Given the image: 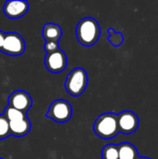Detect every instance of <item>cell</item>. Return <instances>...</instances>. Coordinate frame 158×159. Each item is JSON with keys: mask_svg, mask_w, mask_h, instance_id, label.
I'll use <instances>...</instances> for the list:
<instances>
[{"mask_svg": "<svg viewBox=\"0 0 158 159\" xmlns=\"http://www.w3.org/2000/svg\"><path fill=\"white\" fill-rule=\"evenodd\" d=\"M100 34V25L97 20L92 18H85L77 24L76 36L79 43L83 46H93L98 41Z\"/></svg>", "mask_w": 158, "mask_h": 159, "instance_id": "obj_1", "label": "cell"}, {"mask_svg": "<svg viewBox=\"0 0 158 159\" xmlns=\"http://www.w3.org/2000/svg\"><path fill=\"white\" fill-rule=\"evenodd\" d=\"M94 131L97 136L108 140L115 137L119 133L117 125V116L107 113L100 116L94 123Z\"/></svg>", "mask_w": 158, "mask_h": 159, "instance_id": "obj_2", "label": "cell"}, {"mask_svg": "<svg viewBox=\"0 0 158 159\" xmlns=\"http://www.w3.org/2000/svg\"><path fill=\"white\" fill-rule=\"evenodd\" d=\"M88 84V75L82 68L74 69L67 76L65 89L72 96H79L84 92Z\"/></svg>", "mask_w": 158, "mask_h": 159, "instance_id": "obj_3", "label": "cell"}, {"mask_svg": "<svg viewBox=\"0 0 158 159\" xmlns=\"http://www.w3.org/2000/svg\"><path fill=\"white\" fill-rule=\"evenodd\" d=\"M72 116L71 104L64 100H57L53 102L47 113V116L54 121L63 123L68 121Z\"/></svg>", "mask_w": 158, "mask_h": 159, "instance_id": "obj_4", "label": "cell"}, {"mask_svg": "<svg viewBox=\"0 0 158 159\" xmlns=\"http://www.w3.org/2000/svg\"><path fill=\"white\" fill-rule=\"evenodd\" d=\"M25 43L22 37L16 33L5 34V39L1 51L11 56H19L24 52Z\"/></svg>", "mask_w": 158, "mask_h": 159, "instance_id": "obj_5", "label": "cell"}, {"mask_svg": "<svg viewBox=\"0 0 158 159\" xmlns=\"http://www.w3.org/2000/svg\"><path fill=\"white\" fill-rule=\"evenodd\" d=\"M117 125L119 132L129 135L137 130L140 125V120L134 112L124 111L117 116Z\"/></svg>", "mask_w": 158, "mask_h": 159, "instance_id": "obj_6", "label": "cell"}, {"mask_svg": "<svg viewBox=\"0 0 158 159\" xmlns=\"http://www.w3.org/2000/svg\"><path fill=\"white\" fill-rule=\"evenodd\" d=\"M46 67L48 71L52 73L62 72L67 64V60L64 52L61 49L55 50L53 52H48L45 58Z\"/></svg>", "mask_w": 158, "mask_h": 159, "instance_id": "obj_7", "label": "cell"}, {"mask_svg": "<svg viewBox=\"0 0 158 159\" xmlns=\"http://www.w3.org/2000/svg\"><path fill=\"white\" fill-rule=\"evenodd\" d=\"M29 5L23 0H12L6 2L4 6V12L7 17L11 19H18L26 14Z\"/></svg>", "mask_w": 158, "mask_h": 159, "instance_id": "obj_8", "label": "cell"}, {"mask_svg": "<svg viewBox=\"0 0 158 159\" xmlns=\"http://www.w3.org/2000/svg\"><path fill=\"white\" fill-rule=\"evenodd\" d=\"M8 103L10 107L24 113L31 107L32 100L28 93L21 90H17L9 96Z\"/></svg>", "mask_w": 158, "mask_h": 159, "instance_id": "obj_9", "label": "cell"}, {"mask_svg": "<svg viewBox=\"0 0 158 159\" xmlns=\"http://www.w3.org/2000/svg\"><path fill=\"white\" fill-rule=\"evenodd\" d=\"M8 124L9 133L18 137L26 135L31 129V124L27 118L17 121H8Z\"/></svg>", "mask_w": 158, "mask_h": 159, "instance_id": "obj_10", "label": "cell"}, {"mask_svg": "<svg viewBox=\"0 0 158 159\" xmlns=\"http://www.w3.org/2000/svg\"><path fill=\"white\" fill-rule=\"evenodd\" d=\"M61 28L54 23H47L43 28V37L46 41L58 42L61 37Z\"/></svg>", "mask_w": 158, "mask_h": 159, "instance_id": "obj_11", "label": "cell"}, {"mask_svg": "<svg viewBox=\"0 0 158 159\" xmlns=\"http://www.w3.org/2000/svg\"><path fill=\"white\" fill-rule=\"evenodd\" d=\"M117 148L119 159H136L139 157L136 147L131 143H124L118 145Z\"/></svg>", "mask_w": 158, "mask_h": 159, "instance_id": "obj_12", "label": "cell"}, {"mask_svg": "<svg viewBox=\"0 0 158 159\" xmlns=\"http://www.w3.org/2000/svg\"><path fill=\"white\" fill-rule=\"evenodd\" d=\"M5 117L8 120V121H17V120H21L26 118L25 114L15 109L12 108L10 106H8L6 111H5Z\"/></svg>", "mask_w": 158, "mask_h": 159, "instance_id": "obj_13", "label": "cell"}, {"mask_svg": "<svg viewBox=\"0 0 158 159\" xmlns=\"http://www.w3.org/2000/svg\"><path fill=\"white\" fill-rule=\"evenodd\" d=\"M102 159H119L118 158V148L115 144L106 145L102 153Z\"/></svg>", "mask_w": 158, "mask_h": 159, "instance_id": "obj_14", "label": "cell"}, {"mask_svg": "<svg viewBox=\"0 0 158 159\" xmlns=\"http://www.w3.org/2000/svg\"><path fill=\"white\" fill-rule=\"evenodd\" d=\"M9 134L8 120L4 116H0V140L7 138Z\"/></svg>", "mask_w": 158, "mask_h": 159, "instance_id": "obj_15", "label": "cell"}, {"mask_svg": "<svg viewBox=\"0 0 158 159\" xmlns=\"http://www.w3.org/2000/svg\"><path fill=\"white\" fill-rule=\"evenodd\" d=\"M45 50L48 53V52H53L55 50L59 49V46H58V42H54V41H47L45 43Z\"/></svg>", "mask_w": 158, "mask_h": 159, "instance_id": "obj_16", "label": "cell"}, {"mask_svg": "<svg viewBox=\"0 0 158 159\" xmlns=\"http://www.w3.org/2000/svg\"><path fill=\"white\" fill-rule=\"evenodd\" d=\"M5 34H4L3 32L0 31V50H1V48L3 47V43H4V39H5Z\"/></svg>", "mask_w": 158, "mask_h": 159, "instance_id": "obj_17", "label": "cell"}, {"mask_svg": "<svg viewBox=\"0 0 158 159\" xmlns=\"http://www.w3.org/2000/svg\"><path fill=\"white\" fill-rule=\"evenodd\" d=\"M136 159H151V158H148V157H138Z\"/></svg>", "mask_w": 158, "mask_h": 159, "instance_id": "obj_18", "label": "cell"}, {"mask_svg": "<svg viewBox=\"0 0 158 159\" xmlns=\"http://www.w3.org/2000/svg\"><path fill=\"white\" fill-rule=\"evenodd\" d=\"M0 159H1V158H0Z\"/></svg>", "mask_w": 158, "mask_h": 159, "instance_id": "obj_19", "label": "cell"}]
</instances>
